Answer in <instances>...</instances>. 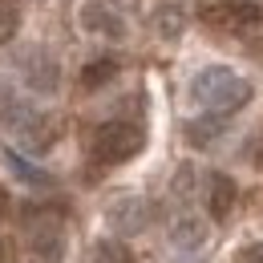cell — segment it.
<instances>
[{
    "mask_svg": "<svg viewBox=\"0 0 263 263\" xmlns=\"http://www.w3.org/2000/svg\"><path fill=\"white\" fill-rule=\"evenodd\" d=\"M191 98L195 105H202L206 114H235V109H243L247 101H251V81L247 77H239L235 69L227 65H206L195 73V81H191Z\"/></svg>",
    "mask_w": 263,
    "mask_h": 263,
    "instance_id": "6da1fadb",
    "label": "cell"
},
{
    "mask_svg": "<svg viewBox=\"0 0 263 263\" xmlns=\"http://www.w3.org/2000/svg\"><path fill=\"white\" fill-rule=\"evenodd\" d=\"M0 126L12 130L33 154H45L57 138H61V122L53 114H36L33 105H21V101H8L0 109Z\"/></svg>",
    "mask_w": 263,
    "mask_h": 263,
    "instance_id": "7a4b0ae2",
    "label": "cell"
},
{
    "mask_svg": "<svg viewBox=\"0 0 263 263\" xmlns=\"http://www.w3.org/2000/svg\"><path fill=\"white\" fill-rule=\"evenodd\" d=\"M142 146H146V134H142V126H134V122H101L98 130H93V138H89V154L101 166L130 162Z\"/></svg>",
    "mask_w": 263,
    "mask_h": 263,
    "instance_id": "3957f363",
    "label": "cell"
},
{
    "mask_svg": "<svg viewBox=\"0 0 263 263\" xmlns=\"http://www.w3.org/2000/svg\"><path fill=\"white\" fill-rule=\"evenodd\" d=\"M81 29L101 36V41H122V36L130 33L122 8H114L109 0H85L81 4Z\"/></svg>",
    "mask_w": 263,
    "mask_h": 263,
    "instance_id": "277c9868",
    "label": "cell"
},
{
    "mask_svg": "<svg viewBox=\"0 0 263 263\" xmlns=\"http://www.w3.org/2000/svg\"><path fill=\"white\" fill-rule=\"evenodd\" d=\"M109 227L118 231V235H142V231L150 227V202L138 195H122L109 202Z\"/></svg>",
    "mask_w": 263,
    "mask_h": 263,
    "instance_id": "5b68a950",
    "label": "cell"
},
{
    "mask_svg": "<svg viewBox=\"0 0 263 263\" xmlns=\"http://www.w3.org/2000/svg\"><path fill=\"white\" fill-rule=\"evenodd\" d=\"M29 247H33L36 259H45V263L65 259V235L57 227V219H36L33 227H29Z\"/></svg>",
    "mask_w": 263,
    "mask_h": 263,
    "instance_id": "8992f818",
    "label": "cell"
},
{
    "mask_svg": "<svg viewBox=\"0 0 263 263\" xmlns=\"http://www.w3.org/2000/svg\"><path fill=\"white\" fill-rule=\"evenodd\" d=\"M235 198H239V191H235V178L231 174H211L206 178V215L211 219H227L231 211H235Z\"/></svg>",
    "mask_w": 263,
    "mask_h": 263,
    "instance_id": "52a82bcc",
    "label": "cell"
},
{
    "mask_svg": "<svg viewBox=\"0 0 263 263\" xmlns=\"http://www.w3.org/2000/svg\"><path fill=\"white\" fill-rule=\"evenodd\" d=\"M206 219H198V215H178L174 223H170V247H178V251H198L202 243H206Z\"/></svg>",
    "mask_w": 263,
    "mask_h": 263,
    "instance_id": "ba28073f",
    "label": "cell"
},
{
    "mask_svg": "<svg viewBox=\"0 0 263 263\" xmlns=\"http://www.w3.org/2000/svg\"><path fill=\"white\" fill-rule=\"evenodd\" d=\"M25 81L33 85L36 93H53L61 85V69H57V61L49 53H33L29 65H25Z\"/></svg>",
    "mask_w": 263,
    "mask_h": 263,
    "instance_id": "9c48e42d",
    "label": "cell"
},
{
    "mask_svg": "<svg viewBox=\"0 0 263 263\" xmlns=\"http://www.w3.org/2000/svg\"><path fill=\"white\" fill-rule=\"evenodd\" d=\"M227 130V122H223V114H202V118H191L186 122V142L202 150V146H211V142H219Z\"/></svg>",
    "mask_w": 263,
    "mask_h": 263,
    "instance_id": "30bf717a",
    "label": "cell"
},
{
    "mask_svg": "<svg viewBox=\"0 0 263 263\" xmlns=\"http://www.w3.org/2000/svg\"><path fill=\"white\" fill-rule=\"evenodd\" d=\"M150 25H154V33L162 36V41H178L182 29H186V12L178 4H158L154 16H150Z\"/></svg>",
    "mask_w": 263,
    "mask_h": 263,
    "instance_id": "8fae6325",
    "label": "cell"
},
{
    "mask_svg": "<svg viewBox=\"0 0 263 263\" xmlns=\"http://www.w3.org/2000/svg\"><path fill=\"white\" fill-rule=\"evenodd\" d=\"M118 77V61L114 57H101V61H89V65L81 69V89H101V85H109Z\"/></svg>",
    "mask_w": 263,
    "mask_h": 263,
    "instance_id": "7c38bea8",
    "label": "cell"
},
{
    "mask_svg": "<svg viewBox=\"0 0 263 263\" xmlns=\"http://www.w3.org/2000/svg\"><path fill=\"white\" fill-rule=\"evenodd\" d=\"M4 162L12 166V174H16V178H25V182H29L33 191H41V186L49 191V186H53V178H49L45 170H36V166H29L25 158H21V154H12V150H4Z\"/></svg>",
    "mask_w": 263,
    "mask_h": 263,
    "instance_id": "4fadbf2b",
    "label": "cell"
},
{
    "mask_svg": "<svg viewBox=\"0 0 263 263\" xmlns=\"http://www.w3.org/2000/svg\"><path fill=\"white\" fill-rule=\"evenodd\" d=\"M21 33V4L16 0H0V45H8Z\"/></svg>",
    "mask_w": 263,
    "mask_h": 263,
    "instance_id": "5bb4252c",
    "label": "cell"
},
{
    "mask_svg": "<svg viewBox=\"0 0 263 263\" xmlns=\"http://www.w3.org/2000/svg\"><path fill=\"white\" fill-rule=\"evenodd\" d=\"M89 263H126V255H122V247H118V243H93Z\"/></svg>",
    "mask_w": 263,
    "mask_h": 263,
    "instance_id": "9a60e30c",
    "label": "cell"
},
{
    "mask_svg": "<svg viewBox=\"0 0 263 263\" xmlns=\"http://www.w3.org/2000/svg\"><path fill=\"white\" fill-rule=\"evenodd\" d=\"M195 191V166H178V174H174V195L186 198Z\"/></svg>",
    "mask_w": 263,
    "mask_h": 263,
    "instance_id": "2e32d148",
    "label": "cell"
},
{
    "mask_svg": "<svg viewBox=\"0 0 263 263\" xmlns=\"http://www.w3.org/2000/svg\"><path fill=\"white\" fill-rule=\"evenodd\" d=\"M235 263H263V243H247V247L235 255Z\"/></svg>",
    "mask_w": 263,
    "mask_h": 263,
    "instance_id": "e0dca14e",
    "label": "cell"
},
{
    "mask_svg": "<svg viewBox=\"0 0 263 263\" xmlns=\"http://www.w3.org/2000/svg\"><path fill=\"white\" fill-rule=\"evenodd\" d=\"M8 215H12V195L0 186V219H8Z\"/></svg>",
    "mask_w": 263,
    "mask_h": 263,
    "instance_id": "ac0fdd59",
    "label": "cell"
},
{
    "mask_svg": "<svg viewBox=\"0 0 263 263\" xmlns=\"http://www.w3.org/2000/svg\"><path fill=\"white\" fill-rule=\"evenodd\" d=\"M231 4H243V8H259V12H263V0H231Z\"/></svg>",
    "mask_w": 263,
    "mask_h": 263,
    "instance_id": "d6986e66",
    "label": "cell"
},
{
    "mask_svg": "<svg viewBox=\"0 0 263 263\" xmlns=\"http://www.w3.org/2000/svg\"><path fill=\"white\" fill-rule=\"evenodd\" d=\"M8 259V247H4V239H0V263Z\"/></svg>",
    "mask_w": 263,
    "mask_h": 263,
    "instance_id": "ffe728a7",
    "label": "cell"
}]
</instances>
